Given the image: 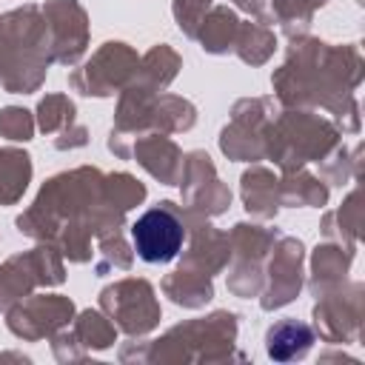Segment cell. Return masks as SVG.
<instances>
[{
    "label": "cell",
    "mask_w": 365,
    "mask_h": 365,
    "mask_svg": "<svg viewBox=\"0 0 365 365\" xmlns=\"http://www.w3.org/2000/svg\"><path fill=\"white\" fill-rule=\"evenodd\" d=\"M311 342H314V334L308 325H302L297 319H285L268 331V356L285 362V359L302 356L311 348Z\"/></svg>",
    "instance_id": "7a4b0ae2"
},
{
    "label": "cell",
    "mask_w": 365,
    "mask_h": 365,
    "mask_svg": "<svg viewBox=\"0 0 365 365\" xmlns=\"http://www.w3.org/2000/svg\"><path fill=\"white\" fill-rule=\"evenodd\" d=\"M131 240H134V251L140 254V259L168 262L182 248V225L177 222L174 214L163 208H151L131 225Z\"/></svg>",
    "instance_id": "6da1fadb"
}]
</instances>
